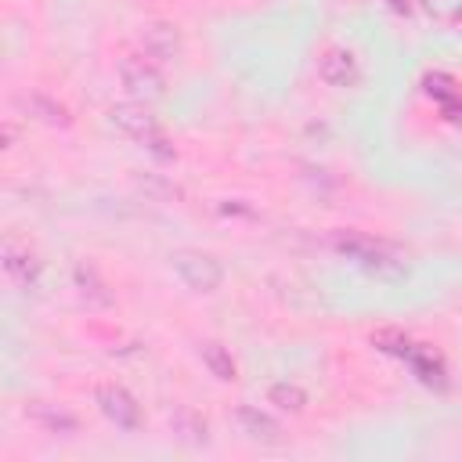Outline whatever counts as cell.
<instances>
[{"mask_svg":"<svg viewBox=\"0 0 462 462\" xmlns=\"http://www.w3.org/2000/svg\"><path fill=\"white\" fill-rule=\"evenodd\" d=\"M108 119H112V126H119L126 137H134V141H141L155 159H173V148H170V141H166V134L159 130V123H155V116L137 101V105H112V112H108Z\"/></svg>","mask_w":462,"mask_h":462,"instance_id":"cell-1","label":"cell"},{"mask_svg":"<svg viewBox=\"0 0 462 462\" xmlns=\"http://www.w3.org/2000/svg\"><path fill=\"white\" fill-rule=\"evenodd\" d=\"M170 267L177 271V278L191 289V292H217L224 282V267L217 256L202 253V249H177L170 256Z\"/></svg>","mask_w":462,"mask_h":462,"instance_id":"cell-2","label":"cell"},{"mask_svg":"<svg viewBox=\"0 0 462 462\" xmlns=\"http://www.w3.org/2000/svg\"><path fill=\"white\" fill-rule=\"evenodd\" d=\"M119 79H123L126 94H130L134 101H141V105L166 94V79H162L155 58H148V54H126V58L119 61Z\"/></svg>","mask_w":462,"mask_h":462,"instance_id":"cell-3","label":"cell"},{"mask_svg":"<svg viewBox=\"0 0 462 462\" xmlns=\"http://www.w3.org/2000/svg\"><path fill=\"white\" fill-rule=\"evenodd\" d=\"M336 245H339V253H346L350 260H357L372 274H401L404 271V263L383 242H372V238H361V235H339Z\"/></svg>","mask_w":462,"mask_h":462,"instance_id":"cell-4","label":"cell"},{"mask_svg":"<svg viewBox=\"0 0 462 462\" xmlns=\"http://www.w3.org/2000/svg\"><path fill=\"white\" fill-rule=\"evenodd\" d=\"M94 401H97L101 415H105L112 426H119V430H137V426H141V404L134 401V393H130L126 386H119V383H101V386L94 390Z\"/></svg>","mask_w":462,"mask_h":462,"instance_id":"cell-5","label":"cell"},{"mask_svg":"<svg viewBox=\"0 0 462 462\" xmlns=\"http://www.w3.org/2000/svg\"><path fill=\"white\" fill-rule=\"evenodd\" d=\"M0 263H4V271H7V278L18 285V289H36L40 285V260L25 249V245H18L14 238H4V245H0Z\"/></svg>","mask_w":462,"mask_h":462,"instance_id":"cell-6","label":"cell"},{"mask_svg":"<svg viewBox=\"0 0 462 462\" xmlns=\"http://www.w3.org/2000/svg\"><path fill=\"white\" fill-rule=\"evenodd\" d=\"M318 76L328 83V87H354L361 79V69H357V58L346 51V47H328L321 58H318Z\"/></svg>","mask_w":462,"mask_h":462,"instance_id":"cell-7","label":"cell"},{"mask_svg":"<svg viewBox=\"0 0 462 462\" xmlns=\"http://www.w3.org/2000/svg\"><path fill=\"white\" fill-rule=\"evenodd\" d=\"M141 47L155 61H173L180 54V32L173 22H148L141 29Z\"/></svg>","mask_w":462,"mask_h":462,"instance_id":"cell-8","label":"cell"},{"mask_svg":"<svg viewBox=\"0 0 462 462\" xmlns=\"http://www.w3.org/2000/svg\"><path fill=\"white\" fill-rule=\"evenodd\" d=\"M235 422H238V430H242L249 440H256V444H278V440H282V426H278L267 411H260L256 404H238V408H235Z\"/></svg>","mask_w":462,"mask_h":462,"instance_id":"cell-9","label":"cell"},{"mask_svg":"<svg viewBox=\"0 0 462 462\" xmlns=\"http://www.w3.org/2000/svg\"><path fill=\"white\" fill-rule=\"evenodd\" d=\"M25 415L43 430V433H54V437H72L76 433V419L58 408V404H43V401H32L25 404Z\"/></svg>","mask_w":462,"mask_h":462,"instance_id":"cell-10","label":"cell"},{"mask_svg":"<svg viewBox=\"0 0 462 462\" xmlns=\"http://www.w3.org/2000/svg\"><path fill=\"white\" fill-rule=\"evenodd\" d=\"M72 285H76V292H79V300L87 303V307H112L116 300H112V292H108V285L97 278V271L94 267H87V263H76L72 267Z\"/></svg>","mask_w":462,"mask_h":462,"instance_id":"cell-11","label":"cell"},{"mask_svg":"<svg viewBox=\"0 0 462 462\" xmlns=\"http://www.w3.org/2000/svg\"><path fill=\"white\" fill-rule=\"evenodd\" d=\"M199 357H202V365H206L217 379H224V383L235 379V372H238V368H235V357H231L227 346H220V343H202V346H199Z\"/></svg>","mask_w":462,"mask_h":462,"instance_id":"cell-12","label":"cell"},{"mask_svg":"<svg viewBox=\"0 0 462 462\" xmlns=\"http://www.w3.org/2000/svg\"><path fill=\"white\" fill-rule=\"evenodd\" d=\"M267 404H274L278 411H289V415H300L307 408V393L296 386V383H274L267 390Z\"/></svg>","mask_w":462,"mask_h":462,"instance_id":"cell-13","label":"cell"},{"mask_svg":"<svg viewBox=\"0 0 462 462\" xmlns=\"http://www.w3.org/2000/svg\"><path fill=\"white\" fill-rule=\"evenodd\" d=\"M173 430H177L184 440H191V444H206V440H209L206 419H202L199 411H191V408H180V411L173 415Z\"/></svg>","mask_w":462,"mask_h":462,"instance_id":"cell-14","label":"cell"},{"mask_svg":"<svg viewBox=\"0 0 462 462\" xmlns=\"http://www.w3.org/2000/svg\"><path fill=\"white\" fill-rule=\"evenodd\" d=\"M29 108H32V116H40V119L51 123V126H69L65 105H58V101L47 97V94H32V97H29Z\"/></svg>","mask_w":462,"mask_h":462,"instance_id":"cell-15","label":"cell"}]
</instances>
